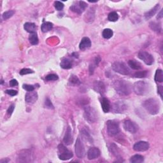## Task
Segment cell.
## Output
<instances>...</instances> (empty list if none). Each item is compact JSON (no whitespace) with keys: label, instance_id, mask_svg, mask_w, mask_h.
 Returning <instances> with one entry per match:
<instances>
[{"label":"cell","instance_id":"cell-1","mask_svg":"<svg viewBox=\"0 0 163 163\" xmlns=\"http://www.w3.org/2000/svg\"><path fill=\"white\" fill-rule=\"evenodd\" d=\"M113 86L117 93L121 96L129 95L133 89V86L129 82L124 80H115Z\"/></svg>","mask_w":163,"mask_h":163},{"label":"cell","instance_id":"cell-35","mask_svg":"<svg viewBox=\"0 0 163 163\" xmlns=\"http://www.w3.org/2000/svg\"><path fill=\"white\" fill-rule=\"evenodd\" d=\"M69 82L73 85H79L80 84V81L78 77L75 75H71L69 79Z\"/></svg>","mask_w":163,"mask_h":163},{"label":"cell","instance_id":"cell-26","mask_svg":"<svg viewBox=\"0 0 163 163\" xmlns=\"http://www.w3.org/2000/svg\"><path fill=\"white\" fill-rule=\"evenodd\" d=\"M94 12L95 10L92 9V8H91L89 10L87 11V14H85V21L89 22H92L94 21Z\"/></svg>","mask_w":163,"mask_h":163},{"label":"cell","instance_id":"cell-21","mask_svg":"<svg viewBox=\"0 0 163 163\" xmlns=\"http://www.w3.org/2000/svg\"><path fill=\"white\" fill-rule=\"evenodd\" d=\"M100 61H101V58L99 56H96L94 59L92 60L90 65H89V73H90V75L93 74L95 68H96L97 66L98 65Z\"/></svg>","mask_w":163,"mask_h":163},{"label":"cell","instance_id":"cell-10","mask_svg":"<svg viewBox=\"0 0 163 163\" xmlns=\"http://www.w3.org/2000/svg\"><path fill=\"white\" fill-rule=\"evenodd\" d=\"M138 58L142 60L147 65H152L154 59L153 56L145 51H140L138 54Z\"/></svg>","mask_w":163,"mask_h":163},{"label":"cell","instance_id":"cell-23","mask_svg":"<svg viewBox=\"0 0 163 163\" xmlns=\"http://www.w3.org/2000/svg\"><path fill=\"white\" fill-rule=\"evenodd\" d=\"M24 28L27 32L31 33H36V26L34 23L33 22H26L24 24Z\"/></svg>","mask_w":163,"mask_h":163},{"label":"cell","instance_id":"cell-33","mask_svg":"<svg viewBox=\"0 0 163 163\" xmlns=\"http://www.w3.org/2000/svg\"><path fill=\"white\" fill-rule=\"evenodd\" d=\"M114 32L111 29H105L103 31L102 36L105 39H110L112 36H113Z\"/></svg>","mask_w":163,"mask_h":163},{"label":"cell","instance_id":"cell-30","mask_svg":"<svg viewBox=\"0 0 163 163\" xmlns=\"http://www.w3.org/2000/svg\"><path fill=\"white\" fill-rule=\"evenodd\" d=\"M144 161V157L141 155L137 154L132 156L130 159V162L133 163H141Z\"/></svg>","mask_w":163,"mask_h":163},{"label":"cell","instance_id":"cell-42","mask_svg":"<svg viewBox=\"0 0 163 163\" xmlns=\"http://www.w3.org/2000/svg\"><path fill=\"white\" fill-rule=\"evenodd\" d=\"M33 73L34 71L33 70H32V69L29 68H24L21 69L19 73H20V75H25L27 74H30V73Z\"/></svg>","mask_w":163,"mask_h":163},{"label":"cell","instance_id":"cell-8","mask_svg":"<svg viewBox=\"0 0 163 163\" xmlns=\"http://www.w3.org/2000/svg\"><path fill=\"white\" fill-rule=\"evenodd\" d=\"M32 154L31 151L29 149L21 150L19 154L18 162H29L31 161Z\"/></svg>","mask_w":163,"mask_h":163},{"label":"cell","instance_id":"cell-14","mask_svg":"<svg viewBox=\"0 0 163 163\" xmlns=\"http://www.w3.org/2000/svg\"><path fill=\"white\" fill-rule=\"evenodd\" d=\"M149 143L147 142L141 141L136 143L133 146V149L137 152H144L149 149Z\"/></svg>","mask_w":163,"mask_h":163},{"label":"cell","instance_id":"cell-37","mask_svg":"<svg viewBox=\"0 0 163 163\" xmlns=\"http://www.w3.org/2000/svg\"><path fill=\"white\" fill-rule=\"evenodd\" d=\"M15 14V11L14 10H9L6 11L5 12H4L2 15V17L3 19V20H7V19H10Z\"/></svg>","mask_w":163,"mask_h":163},{"label":"cell","instance_id":"cell-48","mask_svg":"<svg viewBox=\"0 0 163 163\" xmlns=\"http://www.w3.org/2000/svg\"><path fill=\"white\" fill-rule=\"evenodd\" d=\"M10 161V159H1V161H0V163H7L9 162Z\"/></svg>","mask_w":163,"mask_h":163},{"label":"cell","instance_id":"cell-29","mask_svg":"<svg viewBox=\"0 0 163 163\" xmlns=\"http://www.w3.org/2000/svg\"><path fill=\"white\" fill-rule=\"evenodd\" d=\"M53 28V24L50 22H45L41 26V29L44 33L48 32Z\"/></svg>","mask_w":163,"mask_h":163},{"label":"cell","instance_id":"cell-32","mask_svg":"<svg viewBox=\"0 0 163 163\" xmlns=\"http://www.w3.org/2000/svg\"><path fill=\"white\" fill-rule=\"evenodd\" d=\"M81 136H82V139H84L85 141L90 142V143L92 142V137H91V135L89 134V133L86 130L83 129L81 131Z\"/></svg>","mask_w":163,"mask_h":163},{"label":"cell","instance_id":"cell-4","mask_svg":"<svg viewBox=\"0 0 163 163\" xmlns=\"http://www.w3.org/2000/svg\"><path fill=\"white\" fill-rule=\"evenodd\" d=\"M84 118L89 123H95L98 119L97 111L93 107H86L84 109Z\"/></svg>","mask_w":163,"mask_h":163},{"label":"cell","instance_id":"cell-38","mask_svg":"<svg viewBox=\"0 0 163 163\" xmlns=\"http://www.w3.org/2000/svg\"><path fill=\"white\" fill-rule=\"evenodd\" d=\"M147 74H148L147 71H141L135 73L134 74V76L136 77V78H145L147 76Z\"/></svg>","mask_w":163,"mask_h":163},{"label":"cell","instance_id":"cell-41","mask_svg":"<svg viewBox=\"0 0 163 163\" xmlns=\"http://www.w3.org/2000/svg\"><path fill=\"white\" fill-rule=\"evenodd\" d=\"M45 107L46 108H49V109H53L54 108V105L52 104L51 101L49 99V98H46L45 101Z\"/></svg>","mask_w":163,"mask_h":163},{"label":"cell","instance_id":"cell-45","mask_svg":"<svg viewBox=\"0 0 163 163\" xmlns=\"http://www.w3.org/2000/svg\"><path fill=\"white\" fill-rule=\"evenodd\" d=\"M14 108H15L14 104H11V105H10L9 108V109H8V110H7L8 115H9V116H10L11 114H12V112L14 110Z\"/></svg>","mask_w":163,"mask_h":163},{"label":"cell","instance_id":"cell-43","mask_svg":"<svg viewBox=\"0 0 163 163\" xmlns=\"http://www.w3.org/2000/svg\"><path fill=\"white\" fill-rule=\"evenodd\" d=\"M23 89H25L26 91L28 92H31V91H33L34 89V87L32 85H28V84H24L22 85Z\"/></svg>","mask_w":163,"mask_h":163},{"label":"cell","instance_id":"cell-18","mask_svg":"<svg viewBox=\"0 0 163 163\" xmlns=\"http://www.w3.org/2000/svg\"><path fill=\"white\" fill-rule=\"evenodd\" d=\"M93 87H94L95 91L101 94H103L106 91L105 85L102 81H96L93 85Z\"/></svg>","mask_w":163,"mask_h":163},{"label":"cell","instance_id":"cell-28","mask_svg":"<svg viewBox=\"0 0 163 163\" xmlns=\"http://www.w3.org/2000/svg\"><path fill=\"white\" fill-rule=\"evenodd\" d=\"M150 28L151 29L153 30L154 31L156 32V33H161V25L160 23L159 22H151L149 24Z\"/></svg>","mask_w":163,"mask_h":163},{"label":"cell","instance_id":"cell-31","mask_svg":"<svg viewBox=\"0 0 163 163\" xmlns=\"http://www.w3.org/2000/svg\"><path fill=\"white\" fill-rule=\"evenodd\" d=\"M29 42L31 43V44L34 45H37L38 44V41H39V40H38L36 33H31L29 36Z\"/></svg>","mask_w":163,"mask_h":163},{"label":"cell","instance_id":"cell-5","mask_svg":"<svg viewBox=\"0 0 163 163\" xmlns=\"http://www.w3.org/2000/svg\"><path fill=\"white\" fill-rule=\"evenodd\" d=\"M112 67L114 71L120 73L121 75H127L131 73V70L129 67L125 63H122V62H115V63L112 64Z\"/></svg>","mask_w":163,"mask_h":163},{"label":"cell","instance_id":"cell-11","mask_svg":"<svg viewBox=\"0 0 163 163\" xmlns=\"http://www.w3.org/2000/svg\"><path fill=\"white\" fill-rule=\"evenodd\" d=\"M123 126L124 129L131 133H137L138 130V126L131 120H126V121H124Z\"/></svg>","mask_w":163,"mask_h":163},{"label":"cell","instance_id":"cell-39","mask_svg":"<svg viewBox=\"0 0 163 163\" xmlns=\"http://www.w3.org/2000/svg\"><path fill=\"white\" fill-rule=\"evenodd\" d=\"M54 6H55L56 9L58 11H61L64 8V4L61 2V1H56L54 2Z\"/></svg>","mask_w":163,"mask_h":163},{"label":"cell","instance_id":"cell-25","mask_svg":"<svg viewBox=\"0 0 163 163\" xmlns=\"http://www.w3.org/2000/svg\"><path fill=\"white\" fill-rule=\"evenodd\" d=\"M110 150L111 151V152L113 154L115 157H117L118 158L121 157V150H120L119 147L116 145L115 143H112V144L110 145Z\"/></svg>","mask_w":163,"mask_h":163},{"label":"cell","instance_id":"cell-27","mask_svg":"<svg viewBox=\"0 0 163 163\" xmlns=\"http://www.w3.org/2000/svg\"><path fill=\"white\" fill-rule=\"evenodd\" d=\"M128 65L129 66L130 68L135 70H139L142 68V66L141 63L135 60H129L128 61Z\"/></svg>","mask_w":163,"mask_h":163},{"label":"cell","instance_id":"cell-44","mask_svg":"<svg viewBox=\"0 0 163 163\" xmlns=\"http://www.w3.org/2000/svg\"><path fill=\"white\" fill-rule=\"evenodd\" d=\"M5 92L6 93V94H8L11 96H14L17 94V91H15V90H10V89H9V90H6L5 91Z\"/></svg>","mask_w":163,"mask_h":163},{"label":"cell","instance_id":"cell-20","mask_svg":"<svg viewBox=\"0 0 163 163\" xmlns=\"http://www.w3.org/2000/svg\"><path fill=\"white\" fill-rule=\"evenodd\" d=\"M73 63V62L71 59H69V58H63L61 61L60 66L62 68L64 69H68L72 68Z\"/></svg>","mask_w":163,"mask_h":163},{"label":"cell","instance_id":"cell-15","mask_svg":"<svg viewBox=\"0 0 163 163\" xmlns=\"http://www.w3.org/2000/svg\"><path fill=\"white\" fill-rule=\"evenodd\" d=\"M101 152L99 149L96 147H91L89 149L87 152V157L89 160L95 159L99 157Z\"/></svg>","mask_w":163,"mask_h":163},{"label":"cell","instance_id":"cell-47","mask_svg":"<svg viewBox=\"0 0 163 163\" xmlns=\"http://www.w3.org/2000/svg\"><path fill=\"white\" fill-rule=\"evenodd\" d=\"M162 91H163V89H162V86H161V85H160V86L158 87V93L160 94L161 98H162Z\"/></svg>","mask_w":163,"mask_h":163},{"label":"cell","instance_id":"cell-12","mask_svg":"<svg viewBox=\"0 0 163 163\" xmlns=\"http://www.w3.org/2000/svg\"><path fill=\"white\" fill-rule=\"evenodd\" d=\"M75 153L77 157L80 159L83 158L85 155V148L82 142L81 141L80 138L76 139L75 143Z\"/></svg>","mask_w":163,"mask_h":163},{"label":"cell","instance_id":"cell-34","mask_svg":"<svg viewBox=\"0 0 163 163\" xmlns=\"http://www.w3.org/2000/svg\"><path fill=\"white\" fill-rule=\"evenodd\" d=\"M155 81L157 82H163V72L162 69H157L155 74Z\"/></svg>","mask_w":163,"mask_h":163},{"label":"cell","instance_id":"cell-2","mask_svg":"<svg viewBox=\"0 0 163 163\" xmlns=\"http://www.w3.org/2000/svg\"><path fill=\"white\" fill-rule=\"evenodd\" d=\"M143 107L151 115H156L160 110V104L158 101L154 98L145 100L143 103Z\"/></svg>","mask_w":163,"mask_h":163},{"label":"cell","instance_id":"cell-9","mask_svg":"<svg viewBox=\"0 0 163 163\" xmlns=\"http://www.w3.org/2000/svg\"><path fill=\"white\" fill-rule=\"evenodd\" d=\"M87 4L86 3L83 1H80L73 3L70 6V10L73 11V12H75L78 14H81L87 9Z\"/></svg>","mask_w":163,"mask_h":163},{"label":"cell","instance_id":"cell-46","mask_svg":"<svg viewBox=\"0 0 163 163\" xmlns=\"http://www.w3.org/2000/svg\"><path fill=\"white\" fill-rule=\"evenodd\" d=\"M18 82L15 80V79H13L11 80L10 82V85L11 87H15V86H17L18 85Z\"/></svg>","mask_w":163,"mask_h":163},{"label":"cell","instance_id":"cell-7","mask_svg":"<svg viewBox=\"0 0 163 163\" xmlns=\"http://www.w3.org/2000/svg\"><path fill=\"white\" fill-rule=\"evenodd\" d=\"M107 129L108 135L110 137H115L120 132L119 123L113 120H110L107 122Z\"/></svg>","mask_w":163,"mask_h":163},{"label":"cell","instance_id":"cell-3","mask_svg":"<svg viewBox=\"0 0 163 163\" xmlns=\"http://www.w3.org/2000/svg\"><path fill=\"white\" fill-rule=\"evenodd\" d=\"M150 85L146 82L138 81L133 85V90L135 94L139 96H145L149 94L150 91Z\"/></svg>","mask_w":163,"mask_h":163},{"label":"cell","instance_id":"cell-19","mask_svg":"<svg viewBox=\"0 0 163 163\" xmlns=\"http://www.w3.org/2000/svg\"><path fill=\"white\" fill-rule=\"evenodd\" d=\"M91 46V41L87 37H84L82 39L80 45H79V48L82 50H85L86 49H88L90 48Z\"/></svg>","mask_w":163,"mask_h":163},{"label":"cell","instance_id":"cell-49","mask_svg":"<svg viewBox=\"0 0 163 163\" xmlns=\"http://www.w3.org/2000/svg\"><path fill=\"white\" fill-rule=\"evenodd\" d=\"M163 17V15H162V10H161V11L158 14V15L157 17V19H162Z\"/></svg>","mask_w":163,"mask_h":163},{"label":"cell","instance_id":"cell-16","mask_svg":"<svg viewBox=\"0 0 163 163\" xmlns=\"http://www.w3.org/2000/svg\"><path fill=\"white\" fill-rule=\"evenodd\" d=\"M38 99V94L35 91H31L26 93L25 96V101L28 103H34Z\"/></svg>","mask_w":163,"mask_h":163},{"label":"cell","instance_id":"cell-22","mask_svg":"<svg viewBox=\"0 0 163 163\" xmlns=\"http://www.w3.org/2000/svg\"><path fill=\"white\" fill-rule=\"evenodd\" d=\"M159 7H160L159 5L157 4V5L155 6L153 9H152L149 11H147V12H146L145 14V17L146 20H149V19L152 18L154 15L157 12V11H158L159 9Z\"/></svg>","mask_w":163,"mask_h":163},{"label":"cell","instance_id":"cell-6","mask_svg":"<svg viewBox=\"0 0 163 163\" xmlns=\"http://www.w3.org/2000/svg\"><path fill=\"white\" fill-rule=\"evenodd\" d=\"M58 157L62 161H66L73 157V154L71 151L68 150L64 145L60 144L57 147Z\"/></svg>","mask_w":163,"mask_h":163},{"label":"cell","instance_id":"cell-40","mask_svg":"<svg viewBox=\"0 0 163 163\" xmlns=\"http://www.w3.org/2000/svg\"><path fill=\"white\" fill-rule=\"evenodd\" d=\"M59 77L56 74H50L45 77L46 80L47 81H56L58 80Z\"/></svg>","mask_w":163,"mask_h":163},{"label":"cell","instance_id":"cell-13","mask_svg":"<svg viewBox=\"0 0 163 163\" xmlns=\"http://www.w3.org/2000/svg\"><path fill=\"white\" fill-rule=\"evenodd\" d=\"M127 110V105L123 102H116L112 106V111L117 114L124 113Z\"/></svg>","mask_w":163,"mask_h":163},{"label":"cell","instance_id":"cell-36","mask_svg":"<svg viewBox=\"0 0 163 163\" xmlns=\"http://www.w3.org/2000/svg\"><path fill=\"white\" fill-rule=\"evenodd\" d=\"M108 19L111 22H116L119 19V15L115 11H112L108 14Z\"/></svg>","mask_w":163,"mask_h":163},{"label":"cell","instance_id":"cell-17","mask_svg":"<svg viewBox=\"0 0 163 163\" xmlns=\"http://www.w3.org/2000/svg\"><path fill=\"white\" fill-rule=\"evenodd\" d=\"M63 141L65 144L67 145H70L71 144H72V143L73 142V137L72 134V131L70 127H68L66 131Z\"/></svg>","mask_w":163,"mask_h":163},{"label":"cell","instance_id":"cell-24","mask_svg":"<svg viewBox=\"0 0 163 163\" xmlns=\"http://www.w3.org/2000/svg\"><path fill=\"white\" fill-rule=\"evenodd\" d=\"M102 107L104 113H108L110 110V102L105 98H103L101 100Z\"/></svg>","mask_w":163,"mask_h":163}]
</instances>
